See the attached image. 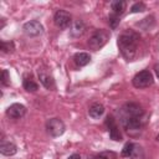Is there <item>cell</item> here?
Segmentation results:
<instances>
[{"label": "cell", "instance_id": "25", "mask_svg": "<svg viewBox=\"0 0 159 159\" xmlns=\"http://www.w3.org/2000/svg\"><path fill=\"white\" fill-rule=\"evenodd\" d=\"M154 72H155V76H157V78L159 80V63H157V65L154 66Z\"/></svg>", "mask_w": 159, "mask_h": 159}, {"label": "cell", "instance_id": "19", "mask_svg": "<svg viewBox=\"0 0 159 159\" xmlns=\"http://www.w3.org/2000/svg\"><path fill=\"white\" fill-rule=\"evenodd\" d=\"M118 154L113 150H103L96 154H92L91 157H88V159H117Z\"/></svg>", "mask_w": 159, "mask_h": 159}, {"label": "cell", "instance_id": "23", "mask_svg": "<svg viewBox=\"0 0 159 159\" xmlns=\"http://www.w3.org/2000/svg\"><path fill=\"white\" fill-rule=\"evenodd\" d=\"M0 83L2 87H7L10 86V73L7 70H2L1 71V78H0Z\"/></svg>", "mask_w": 159, "mask_h": 159}, {"label": "cell", "instance_id": "26", "mask_svg": "<svg viewBox=\"0 0 159 159\" xmlns=\"http://www.w3.org/2000/svg\"><path fill=\"white\" fill-rule=\"evenodd\" d=\"M155 140H157V142H159V134H158V135L155 137Z\"/></svg>", "mask_w": 159, "mask_h": 159}, {"label": "cell", "instance_id": "8", "mask_svg": "<svg viewBox=\"0 0 159 159\" xmlns=\"http://www.w3.org/2000/svg\"><path fill=\"white\" fill-rule=\"evenodd\" d=\"M104 125L107 127V130H108V135H109V139L114 140V142H122L123 140V135L119 130V125L116 120V118L109 114L104 119Z\"/></svg>", "mask_w": 159, "mask_h": 159}, {"label": "cell", "instance_id": "14", "mask_svg": "<svg viewBox=\"0 0 159 159\" xmlns=\"http://www.w3.org/2000/svg\"><path fill=\"white\" fill-rule=\"evenodd\" d=\"M0 153L2 155H5V157H12V155H15L17 153V147H16L15 143L2 139L1 144H0Z\"/></svg>", "mask_w": 159, "mask_h": 159}, {"label": "cell", "instance_id": "2", "mask_svg": "<svg viewBox=\"0 0 159 159\" xmlns=\"http://www.w3.org/2000/svg\"><path fill=\"white\" fill-rule=\"evenodd\" d=\"M140 36L137 31L132 29H127L122 31L117 37V46L122 55V57L127 62L134 61L138 51V43H139Z\"/></svg>", "mask_w": 159, "mask_h": 159}, {"label": "cell", "instance_id": "5", "mask_svg": "<svg viewBox=\"0 0 159 159\" xmlns=\"http://www.w3.org/2000/svg\"><path fill=\"white\" fill-rule=\"evenodd\" d=\"M45 129L50 137L57 138V137H61L66 132V124L61 118L53 117V118H50L46 120Z\"/></svg>", "mask_w": 159, "mask_h": 159}, {"label": "cell", "instance_id": "10", "mask_svg": "<svg viewBox=\"0 0 159 159\" xmlns=\"http://www.w3.org/2000/svg\"><path fill=\"white\" fill-rule=\"evenodd\" d=\"M53 22L55 25L58 27V29H67L70 25H72V16L68 11L63 10V9H60L55 12L53 15Z\"/></svg>", "mask_w": 159, "mask_h": 159}, {"label": "cell", "instance_id": "1", "mask_svg": "<svg viewBox=\"0 0 159 159\" xmlns=\"http://www.w3.org/2000/svg\"><path fill=\"white\" fill-rule=\"evenodd\" d=\"M118 117L122 128L132 138H138L148 123V114L143 107L135 102L124 103L118 109Z\"/></svg>", "mask_w": 159, "mask_h": 159}, {"label": "cell", "instance_id": "24", "mask_svg": "<svg viewBox=\"0 0 159 159\" xmlns=\"http://www.w3.org/2000/svg\"><path fill=\"white\" fill-rule=\"evenodd\" d=\"M67 159H81V155H80L78 153H73V154H71Z\"/></svg>", "mask_w": 159, "mask_h": 159}, {"label": "cell", "instance_id": "6", "mask_svg": "<svg viewBox=\"0 0 159 159\" xmlns=\"http://www.w3.org/2000/svg\"><path fill=\"white\" fill-rule=\"evenodd\" d=\"M37 77L40 80V83L48 91H55L56 89V81H55V77L51 72V70L42 65L37 68Z\"/></svg>", "mask_w": 159, "mask_h": 159}, {"label": "cell", "instance_id": "3", "mask_svg": "<svg viewBox=\"0 0 159 159\" xmlns=\"http://www.w3.org/2000/svg\"><path fill=\"white\" fill-rule=\"evenodd\" d=\"M111 37V34L104 30V29H99V30H96L88 39V47L92 50V51H98L101 50L109 40Z\"/></svg>", "mask_w": 159, "mask_h": 159}, {"label": "cell", "instance_id": "7", "mask_svg": "<svg viewBox=\"0 0 159 159\" xmlns=\"http://www.w3.org/2000/svg\"><path fill=\"white\" fill-rule=\"evenodd\" d=\"M153 83H154V77L149 70H142L137 72L132 78V84L135 88H147Z\"/></svg>", "mask_w": 159, "mask_h": 159}, {"label": "cell", "instance_id": "18", "mask_svg": "<svg viewBox=\"0 0 159 159\" xmlns=\"http://www.w3.org/2000/svg\"><path fill=\"white\" fill-rule=\"evenodd\" d=\"M154 25H155V17H154V15H149V16L144 17L142 21H139V22L135 24V26H138L139 29H142L144 31L150 30Z\"/></svg>", "mask_w": 159, "mask_h": 159}, {"label": "cell", "instance_id": "12", "mask_svg": "<svg viewBox=\"0 0 159 159\" xmlns=\"http://www.w3.org/2000/svg\"><path fill=\"white\" fill-rule=\"evenodd\" d=\"M84 31H86V24L78 19L72 22L71 29H70V36L73 39H78L84 34Z\"/></svg>", "mask_w": 159, "mask_h": 159}, {"label": "cell", "instance_id": "15", "mask_svg": "<svg viewBox=\"0 0 159 159\" xmlns=\"http://www.w3.org/2000/svg\"><path fill=\"white\" fill-rule=\"evenodd\" d=\"M104 111H106V108H104V106L102 103L94 102L88 108V116L91 118H93V119H99L104 114Z\"/></svg>", "mask_w": 159, "mask_h": 159}, {"label": "cell", "instance_id": "13", "mask_svg": "<svg viewBox=\"0 0 159 159\" xmlns=\"http://www.w3.org/2000/svg\"><path fill=\"white\" fill-rule=\"evenodd\" d=\"M22 87H24V89L26 92H30V93H34V92H36L39 89V84L34 80L31 73H25L22 76Z\"/></svg>", "mask_w": 159, "mask_h": 159}, {"label": "cell", "instance_id": "4", "mask_svg": "<svg viewBox=\"0 0 159 159\" xmlns=\"http://www.w3.org/2000/svg\"><path fill=\"white\" fill-rule=\"evenodd\" d=\"M120 155L129 159H145V152L139 143L127 142L122 148Z\"/></svg>", "mask_w": 159, "mask_h": 159}, {"label": "cell", "instance_id": "22", "mask_svg": "<svg viewBox=\"0 0 159 159\" xmlns=\"http://www.w3.org/2000/svg\"><path fill=\"white\" fill-rule=\"evenodd\" d=\"M119 22H120V16L114 15V14H112V12L108 15V25H109V27H111L112 30H116V29L118 27Z\"/></svg>", "mask_w": 159, "mask_h": 159}, {"label": "cell", "instance_id": "21", "mask_svg": "<svg viewBox=\"0 0 159 159\" xmlns=\"http://www.w3.org/2000/svg\"><path fill=\"white\" fill-rule=\"evenodd\" d=\"M145 10H147V5L143 1H138V2H134L130 6L129 12L130 14H137V12H144Z\"/></svg>", "mask_w": 159, "mask_h": 159}, {"label": "cell", "instance_id": "20", "mask_svg": "<svg viewBox=\"0 0 159 159\" xmlns=\"http://www.w3.org/2000/svg\"><path fill=\"white\" fill-rule=\"evenodd\" d=\"M0 50L2 53H9V52H12L15 50V43L14 41H5V40H1L0 41Z\"/></svg>", "mask_w": 159, "mask_h": 159}, {"label": "cell", "instance_id": "11", "mask_svg": "<svg viewBox=\"0 0 159 159\" xmlns=\"http://www.w3.org/2000/svg\"><path fill=\"white\" fill-rule=\"evenodd\" d=\"M26 112H27V109H26V107L24 104H21V103H12V104H10L6 108L5 114L10 119H21L22 117H25Z\"/></svg>", "mask_w": 159, "mask_h": 159}, {"label": "cell", "instance_id": "17", "mask_svg": "<svg viewBox=\"0 0 159 159\" xmlns=\"http://www.w3.org/2000/svg\"><path fill=\"white\" fill-rule=\"evenodd\" d=\"M111 12L114 14V15H118L122 17V15L127 10V1L124 0H116V1H112L111 2Z\"/></svg>", "mask_w": 159, "mask_h": 159}, {"label": "cell", "instance_id": "9", "mask_svg": "<svg viewBox=\"0 0 159 159\" xmlns=\"http://www.w3.org/2000/svg\"><path fill=\"white\" fill-rule=\"evenodd\" d=\"M22 32L29 37H37L43 34V25L39 20H30L22 25Z\"/></svg>", "mask_w": 159, "mask_h": 159}, {"label": "cell", "instance_id": "16", "mask_svg": "<svg viewBox=\"0 0 159 159\" xmlns=\"http://www.w3.org/2000/svg\"><path fill=\"white\" fill-rule=\"evenodd\" d=\"M92 57L88 52H77L73 55V62L77 67H84L91 62Z\"/></svg>", "mask_w": 159, "mask_h": 159}]
</instances>
